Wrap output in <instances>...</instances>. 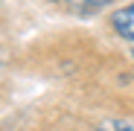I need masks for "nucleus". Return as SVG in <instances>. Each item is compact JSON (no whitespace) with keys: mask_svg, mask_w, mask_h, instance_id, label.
<instances>
[{"mask_svg":"<svg viewBox=\"0 0 134 131\" xmlns=\"http://www.w3.org/2000/svg\"><path fill=\"white\" fill-rule=\"evenodd\" d=\"M111 29L125 41H134V3H128L111 15Z\"/></svg>","mask_w":134,"mask_h":131,"instance_id":"nucleus-1","label":"nucleus"},{"mask_svg":"<svg viewBox=\"0 0 134 131\" xmlns=\"http://www.w3.org/2000/svg\"><path fill=\"white\" fill-rule=\"evenodd\" d=\"M108 3H114V0H67V6H70L76 15H93V12L105 9Z\"/></svg>","mask_w":134,"mask_h":131,"instance_id":"nucleus-2","label":"nucleus"}]
</instances>
